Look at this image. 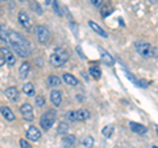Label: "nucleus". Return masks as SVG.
Returning a JSON list of instances; mask_svg holds the SVG:
<instances>
[{
  "label": "nucleus",
  "instance_id": "4",
  "mask_svg": "<svg viewBox=\"0 0 158 148\" xmlns=\"http://www.w3.org/2000/svg\"><path fill=\"white\" fill-rule=\"evenodd\" d=\"M136 50L142 57H156L157 49L148 42H136Z\"/></svg>",
  "mask_w": 158,
  "mask_h": 148
},
{
  "label": "nucleus",
  "instance_id": "26",
  "mask_svg": "<svg viewBox=\"0 0 158 148\" xmlns=\"http://www.w3.org/2000/svg\"><path fill=\"white\" fill-rule=\"evenodd\" d=\"M83 144H85V147H87V148L94 147V137H92V136L85 137V140H83Z\"/></svg>",
  "mask_w": 158,
  "mask_h": 148
},
{
  "label": "nucleus",
  "instance_id": "33",
  "mask_svg": "<svg viewBox=\"0 0 158 148\" xmlns=\"http://www.w3.org/2000/svg\"><path fill=\"white\" fill-rule=\"evenodd\" d=\"M152 148H158V147H157V146H153V147H152Z\"/></svg>",
  "mask_w": 158,
  "mask_h": 148
},
{
  "label": "nucleus",
  "instance_id": "20",
  "mask_svg": "<svg viewBox=\"0 0 158 148\" xmlns=\"http://www.w3.org/2000/svg\"><path fill=\"white\" fill-rule=\"evenodd\" d=\"M29 70H31V63L29 62H23L21 65H20V69H19V73H20V77H27Z\"/></svg>",
  "mask_w": 158,
  "mask_h": 148
},
{
  "label": "nucleus",
  "instance_id": "1",
  "mask_svg": "<svg viewBox=\"0 0 158 148\" xmlns=\"http://www.w3.org/2000/svg\"><path fill=\"white\" fill-rule=\"evenodd\" d=\"M9 45L13 48L15 53L19 54L20 57H28L29 54H31V45H29V41L19 32H15V31L11 32Z\"/></svg>",
  "mask_w": 158,
  "mask_h": 148
},
{
  "label": "nucleus",
  "instance_id": "23",
  "mask_svg": "<svg viewBox=\"0 0 158 148\" xmlns=\"http://www.w3.org/2000/svg\"><path fill=\"white\" fill-rule=\"evenodd\" d=\"M57 132L58 134H62V135H65L69 132V124L65 122H62V123H59L58 124V128H57Z\"/></svg>",
  "mask_w": 158,
  "mask_h": 148
},
{
  "label": "nucleus",
  "instance_id": "8",
  "mask_svg": "<svg viewBox=\"0 0 158 148\" xmlns=\"http://www.w3.org/2000/svg\"><path fill=\"white\" fill-rule=\"evenodd\" d=\"M20 111L24 116V119L27 122H32L34 119V114H33V107L29 105V103H24V105L20 107Z\"/></svg>",
  "mask_w": 158,
  "mask_h": 148
},
{
  "label": "nucleus",
  "instance_id": "19",
  "mask_svg": "<svg viewBox=\"0 0 158 148\" xmlns=\"http://www.w3.org/2000/svg\"><path fill=\"white\" fill-rule=\"evenodd\" d=\"M0 112H2V115L6 118L7 120H9V122L15 120V114L11 111V108H9V107H7V106H2V107H0Z\"/></svg>",
  "mask_w": 158,
  "mask_h": 148
},
{
  "label": "nucleus",
  "instance_id": "3",
  "mask_svg": "<svg viewBox=\"0 0 158 148\" xmlns=\"http://www.w3.org/2000/svg\"><path fill=\"white\" fill-rule=\"evenodd\" d=\"M65 116L71 122H86L91 118V114L88 110H86V108H81V110H77V111L66 112Z\"/></svg>",
  "mask_w": 158,
  "mask_h": 148
},
{
  "label": "nucleus",
  "instance_id": "28",
  "mask_svg": "<svg viewBox=\"0 0 158 148\" xmlns=\"http://www.w3.org/2000/svg\"><path fill=\"white\" fill-rule=\"evenodd\" d=\"M20 147L21 148H32V144L25 139H20Z\"/></svg>",
  "mask_w": 158,
  "mask_h": 148
},
{
  "label": "nucleus",
  "instance_id": "31",
  "mask_svg": "<svg viewBox=\"0 0 158 148\" xmlns=\"http://www.w3.org/2000/svg\"><path fill=\"white\" fill-rule=\"evenodd\" d=\"M33 7L36 8V11H37V13H38V15H42V11H41V8H40L38 4H37V6H36V4H33Z\"/></svg>",
  "mask_w": 158,
  "mask_h": 148
},
{
  "label": "nucleus",
  "instance_id": "32",
  "mask_svg": "<svg viewBox=\"0 0 158 148\" xmlns=\"http://www.w3.org/2000/svg\"><path fill=\"white\" fill-rule=\"evenodd\" d=\"M6 60H4V57L3 56H0V66H3V65H6Z\"/></svg>",
  "mask_w": 158,
  "mask_h": 148
},
{
  "label": "nucleus",
  "instance_id": "13",
  "mask_svg": "<svg viewBox=\"0 0 158 148\" xmlns=\"http://www.w3.org/2000/svg\"><path fill=\"white\" fill-rule=\"evenodd\" d=\"M129 127H131V130L133 132H136V134H138V135H144L148 131V128L144 124H140V123H136V122H131Z\"/></svg>",
  "mask_w": 158,
  "mask_h": 148
},
{
  "label": "nucleus",
  "instance_id": "29",
  "mask_svg": "<svg viewBox=\"0 0 158 148\" xmlns=\"http://www.w3.org/2000/svg\"><path fill=\"white\" fill-rule=\"evenodd\" d=\"M53 7H54V9H56V13H58V15H62V12H61V8H59V6H58V3L54 0V3H53Z\"/></svg>",
  "mask_w": 158,
  "mask_h": 148
},
{
  "label": "nucleus",
  "instance_id": "25",
  "mask_svg": "<svg viewBox=\"0 0 158 148\" xmlns=\"http://www.w3.org/2000/svg\"><path fill=\"white\" fill-rule=\"evenodd\" d=\"M102 134L104 135L106 137H111L112 134H113V127H112V126H106V127L102 130Z\"/></svg>",
  "mask_w": 158,
  "mask_h": 148
},
{
  "label": "nucleus",
  "instance_id": "5",
  "mask_svg": "<svg viewBox=\"0 0 158 148\" xmlns=\"http://www.w3.org/2000/svg\"><path fill=\"white\" fill-rule=\"evenodd\" d=\"M54 122H56V112L54 111H48L40 118V126L46 131L50 130V128L53 127Z\"/></svg>",
  "mask_w": 158,
  "mask_h": 148
},
{
  "label": "nucleus",
  "instance_id": "10",
  "mask_svg": "<svg viewBox=\"0 0 158 148\" xmlns=\"http://www.w3.org/2000/svg\"><path fill=\"white\" fill-rule=\"evenodd\" d=\"M19 23L21 24L24 28H27V29H29V28H31V25H32L31 17H29V15L25 11H20L19 12Z\"/></svg>",
  "mask_w": 158,
  "mask_h": 148
},
{
  "label": "nucleus",
  "instance_id": "21",
  "mask_svg": "<svg viewBox=\"0 0 158 148\" xmlns=\"http://www.w3.org/2000/svg\"><path fill=\"white\" fill-rule=\"evenodd\" d=\"M48 83L52 87H57V86L61 85V78H59L58 76H56V74H52V76L49 77V80H48Z\"/></svg>",
  "mask_w": 158,
  "mask_h": 148
},
{
  "label": "nucleus",
  "instance_id": "17",
  "mask_svg": "<svg viewBox=\"0 0 158 148\" xmlns=\"http://www.w3.org/2000/svg\"><path fill=\"white\" fill-rule=\"evenodd\" d=\"M6 95H7L8 99L12 101V102H16L19 99V91H17V89L13 87V86L7 89V90H6Z\"/></svg>",
  "mask_w": 158,
  "mask_h": 148
},
{
  "label": "nucleus",
  "instance_id": "14",
  "mask_svg": "<svg viewBox=\"0 0 158 148\" xmlns=\"http://www.w3.org/2000/svg\"><path fill=\"white\" fill-rule=\"evenodd\" d=\"M50 101L56 107L61 106V103H62V93L59 90H53L50 93Z\"/></svg>",
  "mask_w": 158,
  "mask_h": 148
},
{
  "label": "nucleus",
  "instance_id": "27",
  "mask_svg": "<svg viewBox=\"0 0 158 148\" xmlns=\"http://www.w3.org/2000/svg\"><path fill=\"white\" fill-rule=\"evenodd\" d=\"M36 105H37V107H42L44 105H45V98H44L42 95L36 97Z\"/></svg>",
  "mask_w": 158,
  "mask_h": 148
},
{
  "label": "nucleus",
  "instance_id": "30",
  "mask_svg": "<svg viewBox=\"0 0 158 148\" xmlns=\"http://www.w3.org/2000/svg\"><path fill=\"white\" fill-rule=\"evenodd\" d=\"M91 3L94 4V6H96V7H100V6H102V2H100V0H91Z\"/></svg>",
  "mask_w": 158,
  "mask_h": 148
},
{
  "label": "nucleus",
  "instance_id": "6",
  "mask_svg": "<svg viewBox=\"0 0 158 148\" xmlns=\"http://www.w3.org/2000/svg\"><path fill=\"white\" fill-rule=\"evenodd\" d=\"M34 33H36L38 41L44 44V45H46V44H49V41H50V31H49L46 27L37 25L34 28Z\"/></svg>",
  "mask_w": 158,
  "mask_h": 148
},
{
  "label": "nucleus",
  "instance_id": "22",
  "mask_svg": "<svg viewBox=\"0 0 158 148\" xmlns=\"http://www.w3.org/2000/svg\"><path fill=\"white\" fill-rule=\"evenodd\" d=\"M23 91L27 95H33V94H34V86L32 85L31 82L24 83V86H23Z\"/></svg>",
  "mask_w": 158,
  "mask_h": 148
},
{
  "label": "nucleus",
  "instance_id": "15",
  "mask_svg": "<svg viewBox=\"0 0 158 148\" xmlns=\"http://www.w3.org/2000/svg\"><path fill=\"white\" fill-rule=\"evenodd\" d=\"M75 143H77V137H75V135H71V134L65 135L62 139V146L65 148H71V147H74Z\"/></svg>",
  "mask_w": 158,
  "mask_h": 148
},
{
  "label": "nucleus",
  "instance_id": "7",
  "mask_svg": "<svg viewBox=\"0 0 158 148\" xmlns=\"http://www.w3.org/2000/svg\"><path fill=\"white\" fill-rule=\"evenodd\" d=\"M0 53H2V56L4 57V60H6V62L8 63L9 66H13L15 63H16V56H15L13 52L9 48L2 46L0 48Z\"/></svg>",
  "mask_w": 158,
  "mask_h": 148
},
{
  "label": "nucleus",
  "instance_id": "2",
  "mask_svg": "<svg viewBox=\"0 0 158 148\" xmlns=\"http://www.w3.org/2000/svg\"><path fill=\"white\" fill-rule=\"evenodd\" d=\"M69 60V52L63 48L56 49L50 56V63L53 66H63Z\"/></svg>",
  "mask_w": 158,
  "mask_h": 148
},
{
  "label": "nucleus",
  "instance_id": "16",
  "mask_svg": "<svg viewBox=\"0 0 158 148\" xmlns=\"http://www.w3.org/2000/svg\"><path fill=\"white\" fill-rule=\"evenodd\" d=\"M88 27H90L92 31H95L98 34H100V36H103V37H108V34H107V32L103 29L99 24H96L95 21H92V20H90L88 21Z\"/></svg>",
  "mask_w": 158,
  "mask_h": 148
},
{
  "label": "nucleus",
  "instance_id": "12",
  "mask_svg": "<svg viewBox=\"0 0 158 148\" xmlns=\"http://www.w3.org/2000/svg\"><path fill=\"white\" fill-rule=\"evenodd\" d=\"M11 32L12 29L7 25H0V40L3 42L9 44V38H11Z\"/></svg>",
  "mask_w": 158,
  "mask_h": 148
},
{
  "label": "nucleus",
  "instance_id": "18",
  "mask_svg": "<svg viewBox=\"0 0 158 148\" xmlns=\"http://www.w3.org/2000/svg\"><path fill=\"white\" fill-rule=\"evenodd\" d=\"M62 78H63V81H65L69 86H77V85H79V80H78V78L74 77L73 74L65 73V74L62 76Z\"/></svg>",
  "mask_w": 158,
  "mask_h": 148
},
{
  "label": "nucleus",
  "instance_id": "9",
  "mask_svg": "<svg viewBox=\"0 0 158 148\" xmlns=\"http://www.w3.org/2000/svg\"><path fill=\"white\" fill-rule=\"evenodd\" d=\"M41 131H40V128H37L36 126H31L27 130V137L28 140L31 141H38L40 139H41Z\"/></svg>",
  "mask_w": 158,
  "mask_h": 148
},
{
  "label": "nucleus",
  "instance_id": "11",
  "mask_svg": "<svg viewBox=\"0 0 158 148\" xmlns=\"http://www.w3.org/2000/svg\"><path fill=\"white\" fill-rule=\"evenodd\" d=\"M99 52H100V56H102V61H103V63H106L107 66H112L113 63H115V58H113L111 54L106 50V49L99 48Z\"/></svg>",
  "mask_w": 158,
  "mask_h": 148
},
{
  "label": "nucleus",
  "instance_id": "24",
  "mask_svg": "<svg viewBox=\"0 0 158 148\" xmlns=\"http://www.w3.org/2000/svg\"><path fill=\"white\" fill-rule=\"evenodd\" d=\"M90 76H92L94 78H100L102 76V72H100V69H99L98 66H91L90 67Z\"/></svg>",
  "mask_w": 158,
  "mask_h": 148
}]
</instances>
